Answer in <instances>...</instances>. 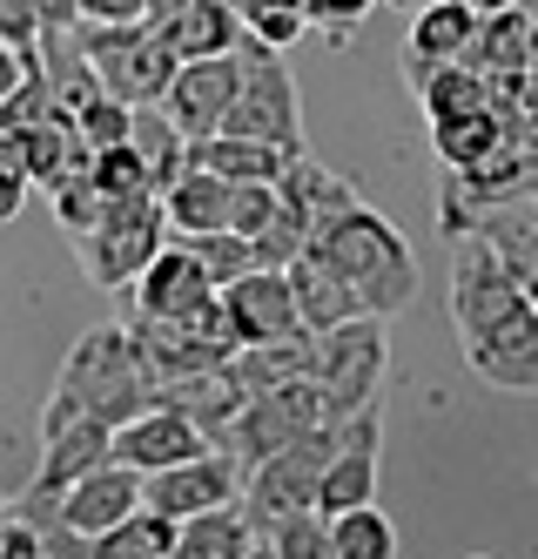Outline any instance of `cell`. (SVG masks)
<instances>
[{
  "instance_id": "obj_1",
  "label": "cell",
  "mask_w": 538,
  "mask_h": 559,
  "mask_svg": "<svg viewBox=\"0 0 538 559\" xmlns=\"http://www.w3.org/2000/svg\"><path fill=\"white\" fill-rule=\"evenodd\" d=\"M148 365H142V350L129 337V324H95V331H81L74 350L61 357V378H55V397H48V412H40V438L74 425V418H95L108 431H121L129 418L148 412Z\"/></svg>"
},
{
  "instance_id": "obj_2",
  "label": "cell",
  "mask_w": 538,
  "mask_h": 559,
  "mask_svg": "<svg viewBox=\"0 0 538 559\" xmlns=\"http://www.w3.org/2000/svg\"><path fill=\"white\" fill-rule=\"evenodd\" d=\"M310 250L344 276V284L357 290V304L370 310V317H391L418 297V263H410V243L397 236V223L391 216H378L357 195V203L344 210V216H330L323 229H310Z\"/></svg>"
},
{
  "instance_id": "obj_3",
  "label": "cell",
  "mask_w": 538,
  "mask_h": 559,
  "mask_svg": "<svg viewBox=\"0 0 538 559\" xmlns=\"http://www.w3.org/2000/svg\"><path fill=\"white\" fill-rule=\"evenodd\" d=\"M391 371V337L384 317H357V324H337L310 337V384L323 391V418L344 425L357 412H378V391Z\"/></svg>"
},
{
  "instance_id": "obj_4",
  "label": "cell",
  "mask_w": 538,
  "mask_h": 559,
  "mask_svg": "<svg viewBox=\"0 0 538 559\" xmlns=\"http://www.w3.org/2000/svg\"><path fill=\"white\" fill-rule=\"evenodd\" d=\"M337 431H344V425H316L310 438H297V445H283V452H270L263 465H250L236 512L250 519L256 539H263L270 526H283V519H297V512H316V486H323L330 452H337Z\"/></svg>"
},
{
  "instance_id": "obj_5",
  "label": "cell",
  "mask_w": 538,
  "mask_h": 559,
  "mask_svg": "<svg viewBox=\"0 0 538 559\" xmlns=\"http://www.w3.org/2000/svg\"><path fill=\"white\" fill-rule=\"evenodd\" d=\"M169 243V216H162V195H129V203H108L101 223L88 236H74V257L88 270V284L121 297L135 276L155 263V250Z\"/></svg>"
},
{
  "instance_id": "obj_6",
  "label": "cell",
  "mask_w": 538,
  "mask_h": 559,
  "mask_svg": "<svg viewBox=\"0 0 538 559\" xmlns=\"http://www.w3.org/2000/svg\"><path fill=\"white\" fill-rule=\"evenodd\" d=\"M223 135L263 142L276 155H303V102H297V74L283 68V55L242 48V88L223 115Z\"/></svg>"
},
{
  "instance_id": "obj_7",
  "label": "cell",
  "mask_w": 538,
  "mask_h": 559,
  "mask_svg": "<svg viewBox=\"0 0 538 559\" xmlns=\"http://www.w3.org/2000/svg\"><path fill=\"white\" fill-rule=\"evenodd\" d=\"M81 48H88L101 95L121 108H155L176 74V55L155 27H81Z\"/></svg>"
},
{
  "instance_id": "obj_8",
  "label": "cell",
  "mask_w": 538,
  "mask_h": 559,
  "mask_svg": "<svg viewBox=\"0 0 538 559\" xmlns=\"http://www.w3.org/2000/svg\"><path fill=\"white\" fill-rule=\"evenodd\" d=\"M316 425H330V418H323V391H316L310 378H297V384L270 391V397H250V405L229 418V431L216 438V452H229L242 472H250V465H263L270 452L310 438Z\"/></svg>"
},
{
  "instance_id": "obj_9",
  "label": "cell",
  "mask_w": 538,
  "mask_h": 559,
  "mask_svg": "<svg viewBox=\"0 0 538 559\" xmlns=\"http://www.w3.org/2000/svg\"><path fill=\"white\" fill-rule=\"evenodd\" d=\"M135 350H142V365H148V384L162 378H189V371H216L236 357V337L223 324V304L210 297L202 310L189 317H162V324H129Z\"/></svg>"
},
{
  "instance_id": "obj_10",
  "label": "cell",
  "mask_w": 538,
  "mask_h": 559,
  "mask_svg": "<svg viewBox=\"0 0 538 559\" xmlns=\"http://www.w3.org/2000/svg\"><path fill=\"white\" fill-rule=\"evenodd\" d=\"M465 344V365L485 378V384H499V391H538V304L518 297L512 310H499L491 324H478Z\"/></svg>"
},
{
  "instance_id": "obj_11",
  "label": "cell",
  "mask_w": 538,
  "mask_h": 559,
  "mask_svg": "<svg viewBox=\"0 0 538 559\" xmlns=\"http://www.w3.org/2000/svg\"><path fill=\"white\" fill-rule=\"evenodd\" d=\"M236 88H242V55H216V61H182L176 74H169V88H162V115L189 135V142H210V135H223V115H229V102H236Z\"/></svg>"
},
{
  "instance_id": "obj_12",
  "label": "cell",
  "mask_w": 538,
  "mask_h": 559,
  "mask_svg": "<svg viewBox=\"0 0 538 559\" xmlns=\"http://www.w3.org/2000/svg\"><path fill=\"white\" fill-rule=\"evenodd\" d=\"M378 459H384V412H357L337 431V452L323 465V486H316V512L337 519L357 506H378Z\"/></svg>"
},
{
  "instance_id": "obj_13",
  "label": "cell",
  "mask_w": 538,
  "mask_h": 559,
  "mask_svg": "<svg viewBox=\"0 0 538 559\" xmlns=\"http://www.w3.org/2000/svg\"><path fill=\"white\" fill-rule=\"evenodd\" d=\"M242 478H250V472H242L229 452H202V459H189V465H169V472L142 478V506L182 526V519H195V512L236 506V499H242Z\"/></svg>"
},
{
  "instance_id": "obj_14",
  "label": "cell",
  "mask_w": 538,
  "mask_h": 559,
  "mask_svg": "<svg viewBox=\"0 0 538 559\" xmlns=\"http://www.w3.org/2000/svg\"><path fill=\"white\" fill-rule=\"evenodd\" d=\"M223 304V324L242 344H283V337H310L303 331V317H297V297H289V276L283 270H250V276H236L229 290H216Z\"/></svg>"
},
{
  "instance_id": "obj_15",
  "label": "cell",
  "mask_w": 538,
  "mask_h": 559,
  "mask_svg": "<svg viewBox=\"0 0 538 559\" xmlns=\"http://www.w3.org/2000/svg\"><path fill=\"white\" fill-rule=\"evenodd\" d=\"M121 297H129V324H162V317H189V310H202L216 290H210V276H202V263H195L182 243H162L155 263H148Z\"/></svg>"
},
{
  "instance_id": "obj_16",
  "label": "cell",
  "mask_w": 538,
  "mask_h": 559,
  "mask_svg": "<svg viewBox=\"0 0 538 559\" xmlns=\"http://www.w3.org/2000/svg\"><path fill=\"white\" fill-rule=\"evenodd\" d=\"M202 452H216V445H210V438H202L189 418L162 412V405H148L142 418H129V425L115 431V465H129V472H142V478L169 472V465H189V459H202Z\"/></svg>"
},
{
  "instance_id": "obj_17",
  "label": "cell",
  "mask_w": 538,
  "mask_h": 559,
  "mask_svg": "<svg viewBox=\"0 0 538 559\" xmlns=\"http://www.w3.org/2000/svg\"><path fill=\"white\" fill-rule=\"evenodd\" d=\"M55 512H61V526L68 533H81V539H101V533H115L129 512H142V472H129V465H101V472H88L81 486H68L61 499H55Z\"/></svg>"
},
{
  "instance_id": "obj_18",
  "label": "cell",
  "mask_w": 538,
  "mask_h": 559,
  "mask_svg": "<svg viewBox=\"0 0 538 559\" xmlns=\"http://www.w3.org/2000/svg\"><path fill=\"white\" fill-rule=\"evenodd\" d=\"M108 459H115V431L95 425V418H74V425H61V431L40 438V459H34V486L27 492L61 499L68 486H81V478L101 472Z\"/></svg>"
},
{
  "instance_id": "obj_19",
  "label": "cell",
  "mask_w": 538,
  "mask_h": 559,
  "mask_svg": "<svg viewBox=\"0 0 538 559\" xmlns=\"http://www.w3.org/2000/svg\"><path fill=\"white\" fill-rule=\"evenodd\" d=\"M148 405H162V412H176V418H189L202 438H216L229 431V418L242 412V391H236V378H229V365H216V371H189V378H162L155 391H148Z\"/></svg>"
},
{
  "instance_id": "obj_20",
  "label": "cell",
  "mask_w": 538,
  "mask_h": 559,
  "mask_svg": "<svg viewBox=\"0 0 538 559\" xmlns=\"http://www.w3.org/2000/svg\"><path fill=\"white\" fill-rule=\"evenodd\" d=\"M478 8L471 0H431V8L410 14V41H404V68L410 74H425V68H451V61H465L471 41H478Z\"/></svg>"
},
{
  "instance_id": "obj_21",
  "label": "cell",
  "mask_w": 538,
  "mask_h": 559,
  "mask_svg": "<svg viewBox=\"0 0 538 559\" xmlns=\"http://www.w3.org/2000/svg\"><path fill=\"white\" fill-rule=\"evenodd\" d=\"M283 276H289V297H297V317H303V331H310V337H323V331H337V324H357V317H370V310L357 304V290H350L316 250H303Z\"/></svg>"
},
{
  "instance_id": "obj_22",
  "label": "cell",
  "mask_w": 538,
  "mask_h": 559,
  "mask_svg": "<svg viewBox=\"0 0 538 559\" xmlns=\"http://www.w3.org/2000/svg\"><path fill=\"white\" fill-rule=\"evenodd\" d=\"M155 34H162V41H169L176 68H182V61H216V55H242V21H236V8H229V0H189V8H182L176 21H162Z\"/></svg>"
},
{
  "instance_id": "obj_23",
  "label": "cell",
  "mask_w": 538,
  "mask_h": 559,
  "mask_svg": "<svg viewBox=\"0 0 538 559\" xmlns=\"http://www.w3.org/2000/svg\"><path fill=\"white\" fill-rule=\"evenodd\" d=\"M34 61H40V82H48V95H55L61 115H81L101 95L95 68H88V48H81V27H48L34 41Z\"/></svg>"
},
{
  "instance_id": "obj_24",
  "label": "cell",
  "mask_w": 538,
  "mask_h": 559,
  "mask_svg": "<svg viewBox=\"0 0 538 559\" xmlns=\"http://www.w3.org/2000/svg\"><path fill=\"white\" fill-rule=\"evenodd\" d=\"M21 148H27V182H40V189H61V182H74V176H88V142H81V129H74V115H40L34 129H21Z\"/></svg>"
},
{
  "instance_id": "obj_25",
  "label": "cell",
  "mask_w": 538,
  "mask_h": 559,
  "mask_svg": "<svg viewBox=\"0 0 538 559\" xmlns=\"http://www.w3.org/2000/svg\"><path fill=\"white\" fill-rule=\"evenodd\" d=\"M8 559H88V539L61 526L55 499L21 492L8 506Z\"/></svg>"
},
{
  "instance_id": "obj_26",
  "label": "cell",
  "mask_w": 538,
  "mask_h": 559,
  "mask_svg": "<svg viewBox=\"0 0 538 559\" xmlns=\"http://www.w3.org/2000/svg\"><path fill=\"white\" fill-rule=\"evenodd\" d=\"M229 189L236 182H223L210 169H182V182L162 189V216H169L176 243H182V236H216V229H229Z\"/></svg>"
},
{
  "instance_id": "obj_27",
  "label": "cell",
  "mask_w": 538,
  "mask_h": 559,
  "mask_svg": "<svg viewBox=\"0 0 538 559\" xmlns=\"http://www.w3.org/2000/svg\"><path fill=\"white\" fill-rule=\"evenodd\" d=\"M276 195H283V203L297 210L310 229H323L330 216H344V210L357 203V189H350L337 169H323L310 148H303V155H289V163H283V176H276Z\"/></svg>"
},
{
  "instance_id": "obj_28",
  "label": "cell",
  "mask_w": 538,
  "mask_h": 559,
  "mask_svg": "<svg viewBox=\"0 0 538 559\" xmlns=\"http://www.w3.org/2000/svg\"><path fill=\"white\" fill-rule=\"evenodd\" d=\"M229 378H236V391H242V405H250V397L283 391V384H297V378H310V337L242 344V350L229 357Z\"/></svg>"
},
{
  "instance_id": "obj_29",
  "label": "cell",
  "mask_w": 538,
  "mask_h": 559,
  "mask_svg": "<svg viewBox=\"0 0 538 559\" xmlns=\"http://www.w3.org/2000/svg\"><path fill=\"white\" fill-rule=\"evenodd\" d=\"M129 148H135V163H142V176H148L155 195L169 189V182H182V169H189V135H182L162 108H135Z\"/></svg>"
},
{
  "instance_id": "obj_30",
  "label": "cell",
  "mask_w": 538,
  "mask_h": 559,
  "mask_svg": "<svg viewBox=\"0 0 538 559\" xmlns=\"http://www.w3.org/2000/svg\"><path fill=\"white\" fill-rule=\"evenodd\" d=\"M418 102H425V122H465V115H485L491 108V82L478 68L451 61V68H425L418 74Z\"/></svg>"
},
{
  "instance_id": "obj_31",
  "label": "cell",
  "mask_w": 538,
  "mask_h": 559,
  "mask_svg": "<svg viewBox=\"0 0 538 559\" xmlns=\"http://www.w3.org/2000/svg\"><path fill=\"white\" fill-rule=\"evenodd\" d=\"M289 155L263 148V142H242V135H210V142H189V169H210L223 182H276Z\"/></svg>"
},
{
  "instance_id": "obj_32",
  "label": "cell",
  "mask_w": 538,
  "mask_h": 559,
  "mask_svg": "<svg viewBox=\"0 0 538 559\" xmlns=\"http://www.w3.org/2000/svg\"><path fill=\"white\" fill-rule=\"evenodd\" d=\"M250 519H242L236 506H216V512H195L176 526V552L169 559H242L250 552Z\"/></svg>"
},
{
  "instance_id": "obj_33",
  "label": "cell",
  "mask_w": 538,
  "mask_h": 559,
  "mask_svg": "<svg viewBox=\"0 0 538 559\" xmlns=\"http://www.w3.org/2000/svg\"><path fill=\"white\" fill-rule=\"evenodd\" d=\"M512 142V122L499 108H485V115H465V122H438L431 129V148L444 155V169L458 176V169H478L485 155H499Z\"/></svg>"
},
{
  "instance_id": "obj_34",
  "label": "cell",
  "mask_w": 538,
  "mask_h": 559,
  "mask_svg": "<svg viewBox=\"0 0 538 559\" xmlns=\"http://www.w3.org/2000/svg\"><path fill=\"white\" fill-rule=\"evenodd\" d=\"M176 552V519H162V512H129L115 533L88 539V559H169Z\"/></svg>"
},
{
  "instance_id": "obj_35",
  "label": "cell",
  "mask_w": 538,
  "mask_h": 559,
  "mask_svg": "<svg viewBox=\"0 0 538 559\" xmlns=\"http://www.w3.org/2000/svg\"><path fill=\"white\" fill-rule=\"evenodd\" d=\"M330 546L337 559H397V533L378 506H357V512H337L330 519Z\"/></svg>"
},
{
  "instance_id": "obj_36",
  "label": "cell",
  "mask_w": 538,
  "mask_h": 559,
  "mask_svg": "<svg viewBox=\"0 0 538 559\" xmlns=\"http://www.w3.org/2000/svg\"><path fill=\"white\" fill-rule=\"evenodd\" d=\"M169 243H176V236H169ZM182 250L202 263V276H210V290H229L236 276H250V270H256L250 243H242V236H229V229H216V236H182Z\"/></svg>"
},
{
  "instance_id": "obj_37",
  "label": "cell",
  "mask_w": 538,
  "mask_h": 559,
  "mask_svg": "<svg viewBox=\"0 0 538 559\" xmlns=\"http://www.w3.org/2000/svg\"><path fill=\"white\" fill-rule=\"evenodd\" d=\"M303 250H310V223L276 195V216L263 223V236H250V257H256V270H289Z\"/></svg>"
},
{
  "instance_id": "obj_38",
  "label": "cell",
  "mask_w": 538,
  "mask_h": 559,
  "mask_svg": "<svg viewBox=\"0 0 538 559\" xmlns=\"http://www.w3.org/2000/svg\"><path fill=\"white\" fill-rule=\"evenodd\" d=\"M88 189L101 195V203H129V195H155L129 142H121V148H101V155H88Z\"/></svg>"
},
{
  "instance_id": "obj_39",
  "label": "cell",
  "mask_w": 538,
  "mask_h": 559,
  "mask_svg": "<svg viewBox=\"0 0 538 559\" xmlns=\"http://www.w3.org/2000/svg\"><path fill=\"white\" fill-rule=\"evenodd\" d=\"M276 559H337V546H330V519L323 512H297V519H283V526L263 533Z\"/></svg>"
},
{
  "instance_id": "obj_40",
  "label": "cell",
  "mask_w": 538,
  "mask_h": 559,
  "mask_svg": "<svg viewBox=\"0 0 538 559\" xmlns=\"http://www.w3.org/2000/svg\"><path fill=\"white\" fill-rule=\"evenodd\" d=\"M129 122H135V108H121V102H108V95H95L88 108L74 115V129H81V142H88V155L121 148V142H129Z\"/></svg>"
},
{
  "instance_id": "obj_41",
  "label": "cell",
  "mask_w": 538,
  "mask_h": 559,
  "mask_svg": "<svg viewBox=\"0 0 538 559\" xmlns=\"http://www.w3.org/2000/svg\"><path fill=\"white\" fill-rule=\"evenodd\" d=\"M276 216V182H236L229 189V236H263V223Z\"/></svg>"
},
{
  "instance_id": "obj_42",
  "label": "cell",
  "mask_w": 538,
  "mask_h": 559,
  "mask_svg": "<svg viewBox=\"0 0 538 559\" xmlns=\"http://www.w3.org/2000/svg\"><path fill=\"white\" fill-rule=\"evenodd\" d=\"M101 210H108V203L88 189V176H74V182H61V189H55V223L68 229V243H74V236H88V229L101 223Z\"/></svg>"
},
{
  "instance_id": "obj_43",
  "label": "cell",
  "mask_w": 538,
  "mask_h": 559,
  "mask_svg": "<svg viewBox=\"0 0 538 559\" xmlns=\"http://www.w3.org/2000/svg\"><path fill=\"white\" fill-rule=\"evenodd\" d=\"M370 8H378V0H303V21H310V27H323L330 41L344 48L350 34L363 27V14H370Z\"/></svg>"
},
{
  "instance_id": "obj_44",
  "label": "cell",
  "mask_w": 538,
  "mask_h": 559,
  "mask_svg": "<svg viewBox=\"0 0 538 559\" xmlns=\"http://www.w3.org/2000/svg\"><path fill=\"white\" fill-rule=\"evenodd\" d=\"M81 27H148L142 0H81Z\"/></svg>"
},
{
  "instance_id": "obj_45",
  "label": "cell",
  "mask_w": 538,
  "mask_h": 559,
  "mask_svg": "<svg viewBox=\"0 0 538 559\" xmlns=\"http://www.w3.org/2000/svg\"><path fill=\"white\" fill-rule=\"evenodd\" d=\"M0 41L8 48H27L40 41V21H34V0H0Z\"/></svg>"
},
{
  "instance_id": "obj_46",
  "label": "cell",
  "mask_w": 538,
  "mask_h": 559,
  "mask_svg": "<svg viewBox=\"0 0 538 559\" xmlns=\"http://www.w3.org/2000/svg\"><path fill=\"white\" fill-rule=\"evenodd\" d=\"M27 74H34V55H27V48H8V41H0V102H8V95L27 82Z\"/></svg>"
},
{
  "instance_id": "obj_47",
  "label": "cell",
  "mask_w": 538,
  "mask_h": 559,
  "mask_svg": "<svg viewBox=\"0 0 538 559\" xmlns=\"http://www.w3.org/2000/svg\"><path fill=\"white\" fill-rule=\"evenodd\" d=\"M34 21H40V34L48 27H81V0H34Z\"/></svg>"
},
{
  "instance_id": "obj_48",
  "label": "cell",
  "mask_w": 538,
  "mask_h": 559,
  "mask_svg": "<svg viewBox=\"0 0 538 559\" xmlns=\"http://www.w3.org/2000/svg\"><path fill=\"white\" fill-rule=\"evenodd\" d=\"M21 203H27V182L0 169V223H14V216H21Z\"/></svg>"
},
{
  "instance_id": "obj_49",
  "label": "cell",
  "mask_w": 538,
  "mask_h": 559,
  "mask_svg": "<svg viewBox=\"0 0 538 559\" xmlns=\"http://www.w3.org/2000/svg\"><path fill=\"white\" fill-rule=\"evenodd\" d=\"M0 169L27 182V148H21V135H14V129H0Z\"/></svg>"
},
{
  "instance_id": "obj_50",
  "label": "cell",
  "mask_w": 538,
  "mask_h": 559,
  "mask_svg": "<svg viewBox=\"0 0 538 559\" xmlns=\"http://www.w3.org/2000/svg\"><path fill=\"white\" fill-rule=\"evenodd\" d=\"M142 8H148V27H162V21H176L189 0H142Z\"/></svg>"
},
{
  "instance_id": "obj_51",
  "label": "cell",
  "mask_w": 538,
  "mask_h": 559,
  "mask_svg": "<svg viewBox=\"0 0 538 559\" xmlns=\"http://www.w3.org/2000/svg\"><path fill=\"white\" fill-rule=\"evenodd\" d=\"M242 559H276V552H270V539H250V552H242Z\"/></svg>"
},
{
  "instance_id": "obj_52",
  "label": "cell",
  "mask_w": 538,
  "mask_h": 559,
  "mask_svg": "<svg viewBox=\"0 0 538 559\" xmlns=\"http://www.w3.org/2000/svg\"><path fill=\"white\" fill-rule=\"evenodd\" d=\"M0 559H8V506H0Z\"/></svg>"
},
{
  "instance_id": "obj_53",
  "label": "cell",
  "mask_w": 538,
  "mask_h": 559,
  "mask_svg": "<svg viewBox=\"0 0 538 559\" xmlns=\"http://www.w3.org/2000/svg\"><path fill=\"white\" fill-rule=\"evenodd\" d=\"M525 102H538V74H525Z\"/></svg>"
},
{
  "instance_id": "obj_54",
  "label": "cell",
  "mask_w": 538,
  "mask_h": 559,
  "mask_svg": "<svg viewBox=\"0 0 538 559\" xmlns=\"http://www.w3.org/2000/svg\"><path fill=\"white\" fill-rule=\"evenodd\" d=\"M471 559H485V552H471Z\"/></svg>"
}]
</instances>
